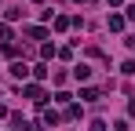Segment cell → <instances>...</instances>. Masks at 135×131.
<instances>
[{
    "instance_id": "cell-1",
    "label": "cell",
    "mask_w": 135,
    "mask_h": 131,
    "mask_svg": "<svg viewBox=\"0 0 135 131\" xmlns=\"http://www.w3.org/2000/svg\"><path fill=\"white\" fill-rule=\"evenodd\" d=\"M26 95H29L33 102H44V91H40V87H26Z\"/></svg>"
},
{
    "instance_id": "cell-2",
    "label": "cell",
    "mask_w": 135,
    "mask_h": 131,
    "mask_svg": "<svg viewBox=\"0 0 135 131\" xmlns=\"http://www.w3.org/2000/svg\"><path fill=\"white\" fill-rule=\"evenodd\" d=\"M73 77H77V80H88L91 69H88V66H77V69H73Z\"/></svg>"
},
{
    "instance_id": "cell-3",
    "label": "cell",
    "mask_w": 135,
    "mask_h": 131,
    "mask_svg": "<svg viewBox=\"0 0 135 131\" xmlns=\"http://www.w3.org/2000/svg\"><path fill=\"white\" fill-rule=\"evenodd\" d=\"M11 73H15V77H22V80H26V73H29V69H26L22 62H15V66H11Z\"/></svg>"
},
{
    "instance_id": "cell-4",
    "label": "cell",
    "mask_w": 135,
    "mask_h": 131,
    "mask_svg": "<svg viewBox=\"0 0 135 131\" xmlns=\"http://www.w3.org/2000/svg\"><path fill=\"white\" fill-rule=\"evenodd\" d=\"M102 128H106V124H102V120H95V124H91V131H102Z\"/></svg>"
}]
</instances>
